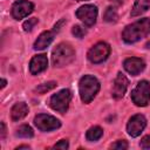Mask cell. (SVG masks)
<instances>
[{
	"mask_svg": "<svg viewBox=\"0 0 150 150\" xmlns=\"http://www.w3.org/2000/svg\"><path fill=\"white\" fill-rule=\"evenodd\" d=\"M128 79L122 74V73H118L116 79H115V82H114V88H112V96L115 98H121L123 97V95L125 94V90L128 88Z\"/></svg>",
	"mask_w": 150,
	"mask_h": 150,
	"instance_id": "cell-12",
	"label": "cell"
},
{
	"mask_svg": "<svg viewBox=\"0 0 150 150\" xmlns=\"http://www.w3.org/2000/svg\"><path fill=\"white\" fill-rule=\"evenodd\" d=\"M0 125H1V138H4V137H5V135H6V128H5V123H4V122H1V123H0Z\"/></svg>",
	"mask_w": 150,
	"mask_h": 150,
	"instance_id": "cell-26",
	"label": "cell"
},
{
	"mask_svg": "<svg viewBox=\"0 0 150 150\" xmlns=\"http://www.w3.org/2000/svg\"><path fill=\"white\" fill-rule=\"evenodd\" d=\"M54 87H56V82L54 81H50V82H47V83H43V84H40L35 88V91L40 93V94H45L47 91H49L50 89H53Z\"/></svg>",
	"mask_w": 150,
	"mask_h": 150,
	"instance_id": "cell-20",
	"label": "cell"
},
{
	"mask_svg": "<svg viewBox=\"0 0 150 150\" xmlns=\"http://www.w3.org/2000/svg\"><path fill=\"white\" fill-rule=\"evenodd\" d=\"M123 66H124V69L131 75H138L145 68L144 61L138 59V57H129V59H127L124 61Z\"/></svg>",
	"mask_w": 150,
	"mask_h": 150,
	"instance_id": "cell-11",
	"label": "cell"
},
{
	"mask_svg": "<svg viewBox=\"0 0 150 150\" xmlns=\"http://www.w3.org/2000/svg\"><path fill=\"white\" fill-rule=\"evenodd\" d=\"M112 149H118V150H125L128 149V143L125 141H117L116 143L111 144Z\"/></svg>",
	"mask_w": 150,
	"mask_h": 150,
	"instance_id": "cell-23",
	"label": "cell"
},
{
	"mask_svg": "<svg viewBox=\"0 0 150 150\" xmlns=\"http://www.w3.org/2000/svg\"><path fill=\"white\" fill-rule=\"evenodd\" d=\"M33 8H34V5L30 1L19 0V1L14 2L13 7H12V15L14 19L20 20V19L27 16L29 13H32Z\"/></svg>",
	"mask_w": 150,
	"mask_h": 150,
	"instance_id": "cell-10",
	"label": "cell"
},
{
	"mask_svg": "<svg viewBox=\"0 0 150 150\" xmlns=\"http://www.w3.org/2000/svg\"><path fill=\"white\" fill-rule=\"evenodd\" d=\"M131 100L138 107H145L150 101V84L148 81H141L131 91Z\"/></svg>",
	"mask_w": 150,
	"mask_h": 150,
	"instance_id": "cell-4",
	"label": "cell"
},
{
	"mask_svg": "<svg viewBox=\"0 0 150 150\" xmlns=\"http://www.w3.org/2000/svg\"><path fill=\"white\" fill-rule=\"evenodd\" d=\"M68 146H69L68 141L67 139H61L59 143H56L53 146V149H62V150H66V149H68Z\"/></svg>",
	"mask_w": 150,
	"mask_h": 150,
	"instance_id": "cell-24",
	"label": "cell"
},
{
	"mask_svg": "<svg viewBox=\"0 0 150 150\" xmlns=\"http://www.w3.org/2000/svg\"><path fill=\"white\" fill-rule=\"evenodd\" d=\"M139 145H141V148H143V149H150V135L144 136V137L142 138Z\"/></svg>",
	"mask_w": 150,
	"mask_h": 150,
	"instance_id": "cell-25",
	"label": "cell"
},
{
	"mask_svg": "<svg viewBox=\"0 0 150 150\" xmlns=\"http://www.w3.org/2000/svg\"><path fill=\"white\" fill-rule=\"evenodd\" d=\"M76 16L88 27L93 26L96 22L97 8L94 5H84L76 11Z\"/></svg>",
	"mask_w": 150,
	"mask_h": 150,
	"instance_id": "cell-8",
	"label": "cell"
},
{
	"mask_svg": "<svg viewBox=\"0 0 150 150\" xmlns=\"http://www.w3.org/2000/svg\"><path fill=\"white\" fill-rule=\"evenodd\" d=\"M110 53V47L105 42H98L95 46H93L88 52V59L93 63H100L103 62Z\"/></svg>",
	"mask_w": 150,
	"mask_h": 150,
	"instance_id": "cell-7",
	"label": "cell"
},
{
	"mask_svg": "<svg viewBox=\"0 0 150 150\" xmlns=\"http://www.w3.org/2000/svg\"><path fill=\"white\" fill-rule=\"evenodd\" d=\"M145 125H146V120H145V117H144L143 115L137 114V115H134V116L129 120V122H128V124H127V131H128V134H129L131 137H137V136H139L141 132L144 130Z\"/></svg>",
	"mask_w": 150,
	"mask_h": 150,
	"instance_id": "cell-9",
	"label": "cell"
},
{
	"mask_svg": "<svg viewBox=\"0 0 150 150\" xmlns=\"http://www.w3.org/2000/svg\"><path fill=\"white\" fill-rule=\"evenodd\" d=\"M70 100H71V93H70V90L62 89V90H60L59 93L54 94L50 97L49 104H50V107L54 110L63 114V112L67 111V109L69 107V103H70Z\"/></svg>",
	"mask_w": 150,
	"mask_h": 150,
	"instance_id": "cell-5",
	"label": "cell"
},
{
	"mask_svg": "<svg viewBox=\"0 0 150 150\" xmlns=\"http://www.w3.org/2000/svg\"><path fill=\"white\" fill-rule=\"evenodd\" d=\"M36 23H38V19H36V18H30V19H28V20H26V21L23 22L22 27H23V29H25L26 32H29V30L33 29V27H34Z\"/></svg>",
	"mask_w": 150,
	"mask_h": 150,
	"instance_id": "cell-21",
	"label": "cell"
},
{
	"mask_svg": "<svg viewBox=\"0 0 150 150\" xmlns=\"http://www.w3.org/2000/svg\"><path fill=\"white\" fill-rule=\"evenodd\" d=\"M102 135H103L102 128L95 125V127H91L90 129H88V131H87V134H86V137H87L88 141L94 142V141L100 139V138L102 137Z\"/></svg>",
	"mask_w": 150,
	"mask_h": 150,
	"instance_id": "cell-17",
	"label": "cell"
},
{
	"mask_svg": "<svg viewBox=\"0 0 150 150\" xmlns=\"http://www.w3.org/2000/svg\"><path fill=\"white\" fill-rule=\"evenodd\" d=\"M104 20L107 22H115L117 20V11L115 7H108L104 12Z\"/></svg>",
	"mask_w": 150,
	"mask_h": 150,
	"instance_id": "cell-19",
	"label": "cell"
},
{
	"mask_svg": "<svg viewBox=\"0 0 150 150\" xmlns=\"http://www.w3.org/2000/svg\"><path fill=\"white\" fill-rule=\"evenodd\" d=\"M28 114V107L25 102H18L13 105L11 110V117L13 121H19Z\"/></svg>",
	"mask_w": 150,
	"mask_h": 150,
	"instance_id": "cell-15",
	"label": "cell"
},
{
	"mask_svg": "<svg viewBox=\"0 0 150 150\" xmlns=\"http://www.w3.org/2000/svg\"><path fill=\"white\" fill-rule=\"evenodd\" d=\"M34 124L41 131H50L61 127V122L56 117L47 114H39L38 116H35Z\"/></svg>",
	"mask_w": 150,
	"mask_h": 150,
	"instance_id": "cell-6",
	"label": "cell"
},
{
	"mask_svg": "<svg viewBox=\"0 0 150 150\" xmlns=\"http://www.w3.org/2000/svg\"><path fill=\"white\" fill-rule=\"evenodd\" d=\"M54 33H55V32H48V30L41 33V34L39 35V38L36 39V41L34 42V49H36V50H42V49L47 48V47L52 43V41H53V39H54Z\"/></svg>",
	"mask_w": 150,
	"mask_h": 150,
	"instance_id": "cell-14",
	"label": "cell"
},
{
	"mask_svg": "<svg viewBox=\"0 0 150 150\" xmlns=\"http://www.w3.org/2000/svg\"><path fill=\"white\" fill-rule=\"evenodd\" d=\"M149 8H150V0H136L131 9V16L141 15L142 13L146 12Z\"/></svg>",
	"mask_w": 150,
	"mask_h": 150,
	"instance_id": "cell-16",
	"label": "cell"
},
{
	"mask_svg": "<svg viewBox=\"0 0 150 150\" xmlns=\"http://www.w3.org/2000/svg\"><path fill=\"white\" fill-rule=\"evenodd\" d=\"M77 1H83V0H77Z\"/></svg>",
	"mask_w": 150,
	"mask_h": 150,
	"instance_id": "cell-29",
	"label": "cell"
},
{
	"mask_svg": "<svg viewBox=\"0 0 150 150\" xmlns=\"http://www.w3.org/2000/svg\"><path fill=\"white\" fill-rule=\"evenodd\" d=\"M100 90V82L93 75H84L81 77L79 82V91L82 102L89 103L98 93Z\"/></svg>",
	"mask_w": 150,
	"mask_h": 150,
	"instance_id": "cell-2",
	"label": "cell"
},
{
	"mask_svg": "<svg viewBox=\"0 0 150 150\" xmlns=\"http://www.w3.org/2000/svg\"><path fill=\"white\" fill-rule=\"evenodd\" d=\"M48 66V60H47V55L45 54H39V55H35L32 60H30V63H29V70L32 74H39L43 70H46Z\"/></svg>",
	"mask_w": 150,
	"mask_h": 150,
	"instance_id": "cell-13",
	"label": "cell"
},
{
	"mask_svg": "<svg viewBox=\"0 0 150 150\" xmlns=\"http://www.w3.org/2000/svg\"><path fill=\"white\" fill-rule=\"evenodd\" d=\"M75 59V52L69 43H59L52 53V62L55 67H64Z\"/></svg>",
	"mask_w": 150,
	"mask_h": 150,
	"instance_id": "cell-3",
	"label": "cell"
},
{
	"mask_svg": "<svg viewBox=\"0 0 150 150\" xmlns=\"http://www.w3.org/2000/svg\"><path fill=\"white\" fill-rule=\"evenodd\" d=\"M16 136L18 137H22V138H30L34 136L33 129L29 125H21L18 130H16Z\"/></svg>",
	"mask_w": 150,
	"mask_h": 150,
	"instance_id": "cell-18",
	"label": "cell"
},
{
	"mask_svg": "<svg viewBox=\"0 0 150 150\" xmlns=\"http://www.w3.org/2000/svg\"><path fill=\"white\" fill-rule=\"evenodd\" d=\"M5 86H6V80L2 79V80H1V88H5Z\"/></svg>",
	"mask_w": 150,
	"mask_h": 150,
	"instance_id": "cell-28",
	"label": "cell"
},
{
	"mask_svg": "<svg viewBox=\"0 0 150 150\" xmlns=\"http://www.w3.org/2000/svg\"><path fill=\"white\" fill-rule=\"evenodd\" d=\"M149 33H150V19L144 18L137 20L131 25H128L122 33V39L127 43H135L141 39L145 38Z\"/></svg>",
	"mask_w": 150,
	"mask_h": 150,
	"instance_id": "cell-1",
	"label": "cell"
},
{
	"mask_svg": "<svg viewBox=\"0 0 150 150\" xmlns=\"http://www.w3.org/2000/svg\"><path fill=\"white\" fill-rule=\"evenodd\" d=\"M71 33H73L76 38L82 39V38L87 34V30H86L84 28H82L81 26H74V27H73V29H71Z\"/></svg>",
	"mask_w": 150,
	"mask_h": 150,
	"instance_id": "cell-22",
	"label": "cell"
},
{
	"mask_svg": "<svg viewBox=\"0 0 150 150\" xmlns=\"http://www.w3.org/2000/svg\"><path fill=\"white\" fill-rule=\"evenodd\" d=\"M20 149H29V146L28 145H20L16 148V150H20Z\"/></svg>",
	"mask_w": 150,
	"mask_h": 150,
	"instance_id": "cell-27",
	"label": "cell"
}]
</instances>
